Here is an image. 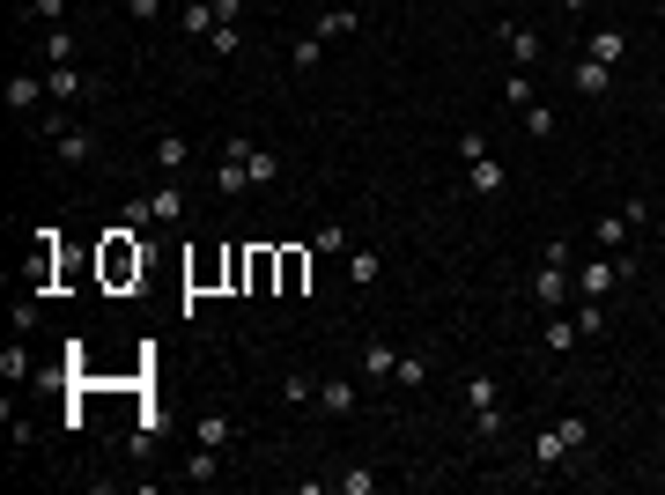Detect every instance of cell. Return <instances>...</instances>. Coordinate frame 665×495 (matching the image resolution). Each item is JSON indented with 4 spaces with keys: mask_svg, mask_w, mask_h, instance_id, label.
I'll return each instance as SVG.
<instances>
[{
    "mask_svg": "<svg viewBox=\"0 0 665 495\" xmlns=\"http://www.w3.org/2000/svg\"><path fill=\"white\" fill-rule=\"evenodd\" d=\"M185 37H193V45H207V37H215V0H185Z\"/></svg>",
    "mask_w": 665,
    "mask_h": 495,
    "instance_id": "cell-16",
    "label": "cell"
},
{
    "mask_svg": "<svg viewBox=\"0 0 665 495\" xmlns=\"http://www.w3.org/2000/svg\"><path fill=\"white\" fill-rule=\"evenodd\" d=\"M237 45H244V30H237V23H215V37H207V52H215V60H230Z\"/></svg>",
    "mask_w": 665,
    "mask_h": 495,
    "instance_id": "cell-32",
    "label": "cell"
},
{
    "mask_svg": "<svg viewBox=\"0 0 665 495\" xmlns=\"http://www.w3.org/2000/svg\"><path fill=\"white\" fill-rule=\"evenodd\" d=\"M318 414H355L363 407V392H355V377H318V399H311Z\"/></svg>",
    "mask_w": 665,
    "mask_h": 495,
    "instance_id": "cell-8",
    "label": "cell"
},
{
    "mask_svg": "<svg viewBox=\"0 0 665 495\" xmlns=\"http://www.w3.org/2000/svg\"><path fill=\"white\" fill-rule=\"evenodd\" d=\"M503 185H510V170H503L496 156H481V163H466V193H473V200H496V193H503Z\"/></svg>",
    "mask_w": 665,
    "mask_h": 495,
    "instance_id": "cell-10",
    "label": "cell"
},
{
    "mask_svg": "<svg viewBox=\"0 0 665 495\" xmlns=\"http://www.w3.org/2000/svg\"><path fill=\"white\" fill-rule=\"evenodd\" d=\"M311 244H318V252H340V259H348V244H355V237H348V230H340V222H326V230H318Z\"/></svg>",
    "mask_w": 665,
    "mask_h": 495,
    "instance_id": "cell-34",
    "label": "cell"
},
{
    "mask_svg": "<svg viewBox=\"0 0 665 495\" xmlns=\"http://www.w3.org/2000/svg\"><path fill=\"white\" fill-rule=\"evenodd\" d=\"M555 8H569V15H584V8H592V0H555Z\"/></svg>",
    "mask_w": 665,
    "mask_h": 495,
    "instance_id": "cell-41",
    "label": "cell"
},
{
    "mask_svg": "<svg viewBox=\"0 0 665 495\" xmlns=\"http://www.w3.org/2000/svg\"><path fill=\"white\" fill-rule=\"evenodd\" d=\"M518 126H525V141H555V111H547V104H525Z\"/></svg>",
    "mask_w": 665,
    "mask_h": 495,
    "instance_id": "cell-25",
    "label": "cell"
},
{
    "mask_svg": "<svg viewBox=\"0 0 665 495\" xmlns=\"http://www.w3.org/2000/svg\"><path fill=\"white\" fill-rule=\"evenodd\" d=\"M503 104H510V111H525V104H532V67H510V82H503Z\"/></svg>",
    "mask_w": 665,
    "mask_h": 495,
    "instance_id": "cell-30",
    "label": "cell"
},
{
    "mask_svg": "<svg viewBox=\"0 0 665 495\" xmlns=\"http://www.w3.org/2000/svg\"><path fill=\"white\" fill-rule=\"evenodd\" d=\"M459 399H466V414H496L503 407V392H496V377H488V370H466Z\"/></svg>",
    "mask_w": 665,
    "mask_h": 495,
    "instance_id": "cell-12",
    "label": "cell"
},
{
    "mask_svg": "<svg viewBox=\"0 0 665 495\" xmlns=\"http://www.w3.org/2000/svg\"><path fill=\"white\" fill-rule=\"evenodd\" d=\"M584 52H592V60H606V67H614L621 52H629V30H614V23H606V30H592V37H584Z\"/></svg>",
    "mask_w": 665,
    "mask_h": 495,
    "instance_id": "cell-17",
    "label": "cell"
},
{
    "mask_svg": "<svg viewBox=\"0 0 665 495\" xmlns=\"http://www.w3.org/2000/svg\"><path fill=\"white\" fill-rule=\"evenodd\" d=\"M37 60H45V67H67V60H74V30H67V23H45V30H37Z\"/></svg>",
    "mask_w": 665,
    "mask_h": 495,
    "instance_id": "cell-14",
    "label": "cell"
},
{
    "mask_svg": "<svg viewBox=\"0 0 665 495\" xmlns=\"http://www.w3.org/2000/svg\"><path fill=\"white\" fill-rule=\"evenodd\" d=\"M141 200H148V230H170V222L185 215V193H178V185H156V193H141Z\"/></svg>",
    "mask_w": 665,
    "mask_h": 495,
    "instance_id": "cell-13",
    "label": "cell"
},
{
    "mask_svg": "<svg viewBox=\"0 0 665 495\" xmlns=\"http://www.w3.org/2000/svg\"><path fill=\"white\" fill-rule=\"evenodd\" d=\"M577 318H562V311H547V355H569V348H577Z\"/></svg>",
    "mask_w": 665,
    "mask_h": 495,
    "instance_id": "cell-22",
    "label": "cell"
},
{
    "mask_svg": "<svg viewBox=\"0 0 665 495\" xmlns=\"http://www.w3.org/2000/svg\"><path fill=\"white\" fill-rule=\"evenodd\" d=\"M67 8H74V0H15V23L45 30V23H67Z\"/></svg>",
    "mask_w": 665,
    "mask_h": 495,
    "instance_id": "cell-15",
    "label": "cell"
},
{
    "mask_svg": "<svg viewBox=\"0 0 665 495\" xmlns=\"http://www.w3.org/2000/svg\"><path fill=\"white\" fill-rule=\"evenodd\" d=\"M651 8H658V23H665V0H651Z\"/></svg>",
    "mask_w": 665,
    "mask_h": 495,
    "instance_id": "cell-42",
    "label": "cell"
},
{
    "mask_svg": "<svg viewBox=\"0 0 665 495\" xmlns=\"http://www.w3.org/2000/svg\"><path fill=\"white\" fill-rule=\"evenodd\" d=\"M355 370H363L370 385H392V370H399V348H392V340H363V348H355Z\"/></svg>",
    "mask_w": 665,
    "mask_h": 495,
    "instance_id": "cell-6",
    "label": "cell"
},
{
    "mask_svg": "<svg viewBox=\"0 0 665 495\" xmlns=\"http://www.w3.org/2000/svg\"><path fill=\"white\" fill-rule=\"evenodd\" d=\"M348 274H355V281H363V289H370V281L385 274V259H377L370 244H348Z\"/></svg>",
    "mask_w": 665,
    "mask_h": 495,
    "instance_id": "cell-27",
    "label": "cell"
},
{
    "mask_svg": "<svg viewBox=\"0 0 665 495\" xmlns=\"http://www.w3.org/2000/svg\"><path fill=\"white\" fill-rule=\"evenodd\" d=\"M45 89H52V104L67 111V104H82V97H89V89H97V82H89V74H82V67L67 60V67H45Z\"/></svg>",
    "mask_w": 665,
    "mask_h": 495,
    "instance_id": "cell-5",
    "label": "cell"
},
{
    "mask_svg": "<svg viewBox=\"0 0 665 495\" xmlns=\"http://www.w3.org/2000/svg\"><path fill=\"white\" fill-rule=\"evenodd\" d=\"M629 215H599V230H592V244H599V252H629Z\"/></svg>",
    "mask_w": 665,
    "mask_h": 495,
    "instance_id": "cell-18",
    "label": "cell"
},
{
    "mask_svg": "<svg viewBox=\"0 0 665 495\" xmlns=\"http://www.w3.org/2000/svg\"><path fill=\"white\" fill-rule=\"evenodd\" d=\"M459 156H466V163H481V156H496V148H488V133H481V126H466V133H459Z\"/></svg>",
    "mask_w": 665,
    "mask_h": 495,
    "instance_id": "cell-33",
    "label": "cell"
},
{
    "mask_svg": "<svg viewBox=\"0 0 665 495\" xmlns=\"http://www.w3.org/2000/svg\"><path fill=\"white\" fill-rule=\"evenodd\" d=\"M185 473H193V488H207V481H215V473H222V451H193V466H185Z\"/></svg>",
    "mask_w": 665,
    "mask_h": 495,
    "instance_id": "cell-31",
    "label": "cell"
},
{
    "mask_svg": "<svg viewBox=\"0 0 665 495\" xmlns=\"http://www.w3.org/2000/svg\"><path fill=\"white\" fill-rule=\"evenodd\" d=\"M311 30H318V37L333 45V37H355V30H363V15H355V8H326V15H318Z\"/></svg>",
    "mask_w": 665,
    "mask_h": 495,
    "instance_id": "cell-20",
    "label": "cell"
},
{
    "mask_svg": "<svg viewBox=\"0 0 665 495\" xmlns=\"http://www.w3.org/2000/svg\"><path fill=\"white\" fill-rule=\"evenodd\" d=\"M584 444H592V422H584V414H555V422L532 436V459H540V466H569Z\"/></svg>",
    "mask_w": 665,
    "mask_h": 495,
    "instance_id": "cell-1",
    "label": "cell"
},
{
    "mask_svg": "<svg viewBox=\"0 0 665 495\" xmlns=\"http://www.w3.org/2000/svg\"><path fill=\"white\" fill-rule=\"evenodd\" d=\"M303 274H311V266H303V252H281V289H303Z\"/></svg>",
    "mask_w": 665,
    "mask_h": 495,
    "instance_id": "cell-36",
    "label": "cell"
},
{
    "mask_svg": "<svg viewBox=\"0 0 665 495\" xmlns=\"http://www.w3.org/2000/svg\"><path fill=\"white\" fill-rule=\"evenodd\" d=\"M377 488V473L370 466H355V473H340V495H370Z\"/></svg>",
    "mask_w": 665,
    "mask_h": 495,
    "instance_id": "cell-37",
    "label": "cell"
},
{
    "mask_svg": "<svg viewBox=\"0 0 665 495\" xmlns=\"http://www.w3.org/2000/svg\"><path fill=\"white\" fill-rule=\"evenodd\" d=\"M473 436H481V444H496V436H503V407H496V414H473Z\"/></svg>",
    "mask_w": 665,
    "mask_h": 495,
    "instance_id": "cell-38",
    "label": "cell"
},
{
    "mask_svg": "<svg viewBox=\"0 0 665 495\" xmlns=\"http://www.w3.org/2000/svg\"><path fill=\"white\" fill-rule=\"evenodd\" d=\"M244 170H252V185H274V178H281V156L252 141V148H244Z\"/></svg>",
    "mask_w": 665,
    "mask_h": 495,
    "instance_id": "cell-23",
    "label": "cell"
},
{
    "mask_svg": "<svg viewBox=\"0 0 665 495\" xmlns=\"http://www.w3.org/2000/svg\"><path fill=\"white\" fill-rule=\"evenodd\" d=\"M0 377H8V385H23V377H30V355L8 348V355H0Z\"/></svg>",
    "mask_w": 665,
    "mask_h": 495,
    "instance_id": "cell-35",
    "label": "cell"
},
{
    "mask_svg": "<svg viewBox=\"0 0 665 495\" xmlns=\"http://www.w3.org/2000/svg\"><path fill=\"white\" fill-rule=\"evenodd\" d=\"M569 89H577V97H606V89H614V67H606V60H592V52H584V60L569 67Z\"/></svg>",
    "mask_w": 665,
    "mask_h": 495,
    "instance_id": "cell-9",
    "label": "cell"
},
{
    "mask_svg": "<svg viewBox=\"0 0 665 495\" xmlns=\"http://www.w3.org/2000/svg\"><path fill=\"white\" fill-rule=\"evenodd\" d=\"M569 281H577V296H614V289H621V274H614V252H599V259H577V266H569Z\"/></svg>",
    "mask_w": 665,
    "mask_h": 495,
    "instance_id": "cell-3",
    "label": "cell"
},
{
    "mask_svg": "<svg viewBox=\"0 0 665 495\" xmlns=\"http://www.w3.org/2000/svg\"><path fill=\"white\" fill-rule=\"evenodd\" d=\"M281 399H289V407H311V399H318L311 370H289V377H281Z\"/></svg>",
    "mask_w": 665,
    "mask_h": 495,
    "instance_id": "cell-29",
    "label": "cell"
},
{
    "mask_svg": "<svg viewBox=\"0 0 665 495\" xmlns=\"http://www.w3.org/2000/svg\"><path fill=\"white\" fill-rule=\"evenodd\" d=\"M52 156H60L67 170L97 163V133H89V126H67V133H52Z\"/></svg>",
    "mask_w": 665,
    "mask_h": 495,
    "instance_id": "cell-7",
    "label": "cell"
},
{
    "mask_svg": "<svg viewBox=\"0 0 665 495\" xmlns=\"http://www.w3.org/2000/svg\"><path fill=\"white\" fill-rule=\"evenodd\" d=\"M193 163V141L185 133H156V170H185Z\"/></svg>",
    "mask_w": 665,
    "mask_h": 495,
    "instance_id": "cell-19",
    "label": "cell"
},
{
    "mask_svg": "<svg viewBox=\"0 0 665 495\" xmlns=\"http://www.w3.org/2000/svg\"><path fill=\"white\" fill-rule=\"evenodd\" d=\"M503 52H510V67H540V30H525V23H503Z\"/></svg>",
    "mask_w": 665,
    "mask_h": 495,
    "instance_id": "cell-11",
    "label": "cell"
},
{
    "mask_svg": "<svg viewBox=\"0 0 665 495\" xmlns=\"http://www.w3.org/2000/svg\"><path fill=\"white\" fill-rule=\"evenodd\" d=\"M392 385H399V392H422V385H429V355H399Z\"/></svg>",
    "mask_w": 665,
    "mask_h": 495,
    "instance_id": "cell-24",
    "label": "cell"
},
{
    "mask_svg": "<svg viewBox=\"0 0 665 495\" xmlns=\"http://www.w3.org/2000/svg\"><path fill=\"white\" fill-rule=\"evenodd\" d=\"M532 296H540L547 311H562V303L577 296V281H569V266H555V259H540V274H532Z\"/></svg>",
    "mask_w": 665,
    "mask_h": 495,
    "instance_id": "cell-4",
    "label": "cell"
},
{
    "mask_svg": "<svg viewBox=\"0 0 665 495\" xmlns=\"http://www.w3.org/2000/svg\"><path fill=\"white\" fill-rule=\"evenodd\" d=\"M193 436H200L207 451H222V444H230V414H200V422H193Z\"/></svg>",
    "mask_w": 665,
    "mask_h": 495,
    "instance_id": "cell-28",
    "label": "cell"
},
{
    "mask_svg": "<svg viewBox=\"0 0 665 495\" xmlns=\"http://www.w3.org/2000/svg\"><path fill=\"white\" fill-rule=\"evenodd\" d=\"M170 8V0H126V15H133V23H148V15H163Z\"/></svg>",
    "mask_w": 665,
    "mask_h": 495,
    "instance_id": "cell-39",
    "label": "cell"
},
{
    "mask_svg": "<svg viewBox=\"0 0 665 495\" xmlns=\"http://www.w3.org/2000/svg\"><path fill=\"white\" fill-rule=\"evenodd\" d=\"M104 274H111V281L141 274V244H133V252H126V237H111V252H104Z\"/></svg>",
    "mask_w": 665,
    "mask_h": 495,
    "instance_id": "cell-21",
    "label": "cell"
},
{
    "mask_svg": "<svg viewBox=\"0 0 665 495\" xmlns=\"http://www.w3.org/2000/svg\"><path fill=\"white\" fill-rule=\"evenodd\" d=\"M215 23H244V0H215Z\"/></svg>",
    "mask_w": 665,
    "mask_h": 495,
    "instance_id": "cell-40",
    "label": "cell"
},
{
    "mask_svg": "<svg viewBox=\"0 0 665 495\" xmlns=\"http://www.w3.org/2000/svg\"><path fill=\"white\" fill-rule=\"evenodd\" d=\"M318 60H326V37H318V30H311V37H296L289 67H296V74H318Z\"/></svg>",
    "mask_w": 665,
    "mask_h": 495,
    "instance_id": "cell-26",
    "label": "cell"
},
{
    "mask_svg": "<svg viewBox=\"0 0 665 495\" xmlns=\"http://www.w3.org/2000/svg\"><path fill=\"white\" fill-rule=\"evenodd\" d=\"M8 111H15V119H45V111H52V89H45V74H37V67H15L8 74Z\"/></svg>",
    "mask_w": 665,
    "mask_h": 495,
    "instance_id": "cell-2",
    "label": "cell"
}]
</instances>
